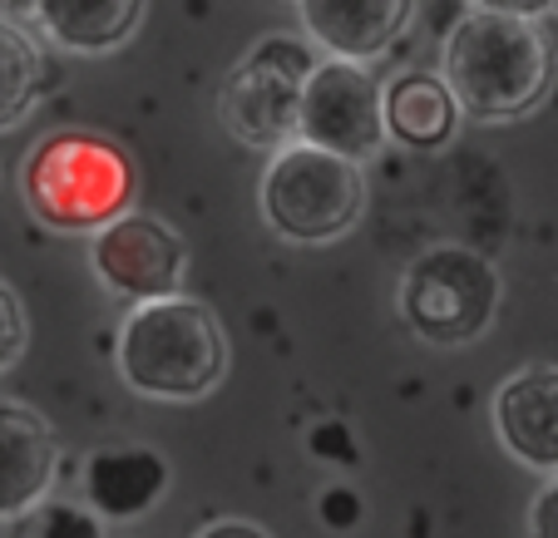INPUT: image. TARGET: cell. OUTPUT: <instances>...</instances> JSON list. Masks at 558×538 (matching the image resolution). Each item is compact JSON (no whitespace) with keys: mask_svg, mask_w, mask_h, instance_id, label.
Instances as JSON below:
<instances>
[{"mask_svg":"<svg viewBox=\"0 0 558 538\" xmlns=\"http://www.w3.org/2000/svg\"><path fill=\"white\" fill-rule=\"evenodd\" d=\"M538 15L548 5H470L445 30L440 80L464 119H524L554 89V45Z\"/></svg>","mask_w":558,"mask_h":538,"instance_id":"1","label":"cell"},{"mask_svg":"<svg viewBox=\"0 0 558 538\" xmlns=\"http://www.w3.org/2000/svg\"><path fill=\"white\" fill-rule=\"evenodd\" d=\"M25 208L50 233H105L129 218L138 193V169L114 138L95 129H60L31 148L21 169Z\"/></svg>","mask_w":558,"mask_h":538,"instance_id":"2","label":"cell"},{"mask_svg":"<svg viewBox=\"0 0 558 538\" xmlns=\"http://www.w3.org/2000/svg\"><path fill=\"white\" fill-rule=\"evenodd\" d=\"M114 366L144 401H203L228 376V337L203 302L169 296L119 321Z\"/></svg>","mask_w":558,"mask_h":538,"instance_id":"3","label":"cell"},{"mask_svg":"<svg viewBox=\"0 0 558 538\" xmlns=\"http://www.w3.org/2000/svg\"><path fill=\"white\" fill-rule=\"evenodd\" d=\"M316 45L306 35H263L228 70L218 89V119L238 144L282 154L302 134V99L316 74Z\"/></svg>","mask_w":558,"mask_h":538,"instance_id":"4","label":"cell"},{"mask_svg":"<svg viewBox=\"0 0 558 538\" xmlns=\"http://www.w3.org/2000/svg\"><path fill=\"white\" fill-rule=\"evenodd\" d=\"M263 218L287 243H337L366 212V173L312 144L282 148L263 173Z\"/></svg>","mask_w":558,"mask_h":538,"instance_id":"5","label":"cell"},{"mask_svg":"<svg viewBox=\"0 0 558 538\" xmlns=\"http://www.w3.org/2000/svg\"><path fill=\"white\" fill-rule=\"evenodd\" d=\"M499 296H505V282L485 253L445 243L405 267L396 306H401L405 327L430 346H470L489 331Z\"/></svg>","mask_w":558,"mask_h":538,"instance_id":"6","label":"cell"},{"mask_svg":"<svg viewBox=\"0 0 558 538\" xmlns=\"http://www.w3.org/2000/svg\"><path fill=\"white\" fill-rule=\"evenodd\" d=\"M386 85L371 64L322 60L302 99V134L296 144H312L322 154H337L347 163H366L386 148Z\"/></svg>","mask_w":558,"mask_h":538,"instance_id":"7","label":"cell"},{"mask_svg":"<svg viewBox=\"0 0 558 538\" xmlns=\"http://www.w3.org/2000/svg\"><path fill=\"white\" fill-rule=\"evenodd\" d=\"M89 267L129 306L169 302L183 296V277H189V247L169 222L148 218V212H129V218L109 222L105 233L89 237Z\"/></svg>","mask_w":558,"mask_h":538,"instance_id":"8","label":"cell"},{"mask_svg":"<svg viewBox=\"0 0 558 538\" xmlns=\"http://www.w3.org/2000/svg\"><path fill=\"white\" fill-rule=\"evenodd\" d=\"M489 415L514 465L558 479V366L538 360V366L505 376Z\"/></svg>","mask_w":558,"mask_h":538,"instance_id":"9","label":"cell"},{"mask_svg":"<svg viewBox=\"0 0 558 538\" xmlns=\"http://www.w3.org/2000/svg\"><path fill=\"white\" fill-rule=\"evenodd\" d=\"M60 475V440L50 420L21 401H0V524H21L50 504Z\"/></svg>","mask_w":558,"mask_h":538,"instance_id":"10","label":"cell"},{"mask_svg":"<svg viewBox=\"0 0 558 538\" xmlns=\"http://www.w3.org/2000/svg\"><path fill=\"white\" fill-rule=\"evenodd\" d=\"M415 5L411 0H302L296 21L327 60L371 64L405 35Z\"/></svg>","mask_w":558,"mask_h":538,"instance_id":"11","label":"cell"},{"mask_svg":"<svg viewBox=\"0 0 558 538\" xmlns=\"http://www.w3.org/2000/svg\"><path fill=\"white\" fill-rule=\"evenodd\" d=\"M80 489H85V509L99 518H138L163 499L169 489V460L148 444H105L85 460L80 469Z\"/></svg>","mask_w":558,"mask_h":538,"instance_id":"12","label":"cell"},{"mask_svg":"<svg viewBox=\"0 0 558 538\" xmlns=\"http://www.w3.org/2000/svg\"><path fill=\"white\" fill-rule=\"evenodd\" d=\"M138 0H40L31 5V21L45 30V40L70 54H109L144 25Z\"/></svg>","mask_w":558,"mask_h":538,"instance_id":"13","label":"cell"},{"mask_svg":"<svg viewBox=\"0 0 558 538\" xmlns=\"http://www.w3.org/2000/svg\"><path fill=\"white\" fill-rule=\"evenodd\" d=\"M460 105L454 95L445 89L440 74L430 70H411V74H396L386 85V134L405 148H445L460 129Z\"/></svg>","mask_w":558,"mask_h":538,"instance_id":"14","label":"cell"},{"mask_svg":"<svg viewBox=\"0 0 558 538\" xmlns=\"http://www.w3.org/2000/svg\"><path fill=\"white\" fill-rule=\"evenodd\" d=\"M50 85V60L25 25L0 15V134L15 129Z\"/></svg>","mask_w":558,"mask_h":538,"instance_id":"15","label":"cell"},{"mask_svg":"<svg viewBox=\"0 0 558 538\" xmlns=\"http://www.w3.org/2000/svg\"><path fill=\"white\" fill-rule=\"evenodd\" d=\"M5 538H105V518L80 504L50 499V504H40L35 514H25L21 524H11Z\"/></svg>","mask_w":558,"mask_h":538,"instance_id":"16","label":"cell"},{"mask_svg":"<svg viewBox=\"0 0 558 538\" xmlns=\"http://www.w3.org/2000/svg\"><path fill=\"white\" fill-rule=\"evenodd\" d=\"M25 341H31V321H25V306L15 296V286L0 277V370H11L25 356Z\"/></svg>","mask_w":558,"mask_h":538,"instance_id":"17","label":"cell"},{"mask_svg":"<svg viewBox=\"0 0 558 538\" xmlns=\"http://www.w3.org/2000/svg\"><path fill=\"white\" fill-rule=\"evenodd\" d=\"M529 538H558V479H548L529 504Z\"/></svg>","mask_w":558,"mask_h":538,"instance_id":"18","label":"cell"},{"mask_svg":"<svg viewBox=\"0 0 558 538\" xmlns=\"http://www.w3.org/2000/svg\"><path fill=\"white\" fill-rule=\"evenodd\" d=\"M322 518H327L331 528H351L361 518V494L347 485H331L327 494H322Z\"/></svg>","mask_w":558,"mask_h":538,"instance_id":"19","label":"cell"},{"mask_svg":"<svg viewBox=\"0 0 558 538\" xmlns=\"http://www.w3.org/2000/svg\"><path fill=\"white\" fill-rule=\"evenodd\" d=\"M193 538H272V534L263 524H253V518H213Z\"/></svg>","mask_w":558,"mask_h":538,"instance_id":"20","label":"cell"},{"mask_svg":"<svg viewBox=\"0 0 558 538\" xmlns=\"http://www.w3.org/2000/svg\"><path fill=\"white\" fill-rule=\"evenodd\" d=\"M548 15H558V5H548Z\"/></svg>","mask_w":558,"mask_h":538,"instance_id":"21","label":"cell"}]
</instances>
